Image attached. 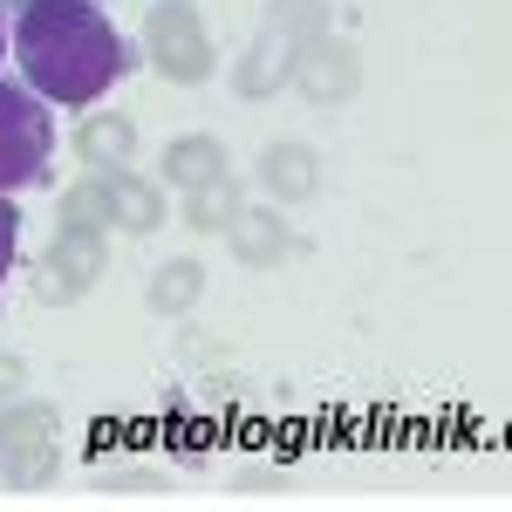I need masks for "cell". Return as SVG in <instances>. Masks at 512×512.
<instances>
[{"label":"cell","mask_w":512,"mask_h":512,"mask_svg":"<svg viewBox=\"0 0 512 512\" xmlns=\"http://www.w3.org/2000/svg\"><path fill=\"white\" fill-rule=\"evenodd\" d=\"M96 274H103V239H96V226H62L55 246H48V267H41L35 294L41 301H76Z\"/></svg>","instance_id":"obj_4"},{"label":"cell","mask_w":512,"mask_h":512,"mask_svg":"<svg viewBox=\"0 0 512 512\" xmlns=\"http://www.w3.org/2000/svg\"><path fill=\"white\" fill-rule=\"evenodd\" d=\"M48 465H55V417H48V410H14V417H0V478L41 485Z\"/></svg>","instance_id":"obj_5"},{"label":"cell","mask_w":512,"mask_h":512,"mask_svg":"<svg viewBox=\"0 0 512 512\" xmlns=\"http://www.w3.org/2000/svg\"><path fill=\"white\" fill-rule=\"evenodd\" d=\"M198 287H205V274H198V260H171L158 280H151V308H185Z\"/></svg>","instance_id":"obj_11"},{"label":"cell","mask_w":512,"mask_h":512,"mask_svg":"<svg viewBox=\"0 0 512 512\" xmlns=\"http://www.w3.org/2000/svg\"><path fill=\"white\" fill-rule=\"evenodd\" d=\"M103 198H110V219H117L123 233H151L164 219V198L144 185V178H130V171H110L103 178Z\"/></svg>","instance_id":"obj_6"},{"label":"cell","mask_w":512,"mask_h":512,"mask_svg":"<svg viewBox=\"0 0 512 512\" xmlns=\"http://www.w3.org/2000/svg\"><path fill=\"white\" fill-rule=\"evenodd\" d=\"M48 158H55V117L28 82H0V192L41 185Z\"/></svg>","instance_id":"obj_2"},{"label":"cell","mask_w":512,"mask_h":512,"mask_svg":"<svg viewBox=\"0 0 512 512\" xmlns=\"http://www.w3.org/2000/svg\"><path fill=\"white\" fill-rule=\"evenodd\" d=\"M267 185H274L280 198H308L315 192V158H308L301 144H274V151H267Z\"/></svg>","instance_id":"obj_9"},{"label":"cell","mask_w":512,"mask_h":512,"mask_svg":"<svg viewBox=\"0 0 512 512\" xmlns=\"http://www.w3.org/2000/svg\"><path fill=\"white\" fill-rule=\"evenodd\" d=\"M233 219H239V192L226 185V178L198 185L192 205H185V226H198V233H219V226H233Z\"/></svg>","instance_id":"obj_10"},{"label":"cell","mask_w":512,"mask_h":512,"mask_svg":"<svg viewBox=\"0 0 512 512\" xmlns=\"http://www.w3.org/2000/svg\"><path fill=\"white\" fill-rule=\"evenodd\" d=\"M76 151L82 164H96V171H110V164H130V151H137V130L123 117H89L76 130Z\"/></svg>","instance_id":"obj_8"},{"label":"cell","mask_w":512,"mask_h":512,"mask_svg":"<svg viewBox=\"0 0 512 512\" xmlns=\"http://www.w3.org/2000/svg\"><path fill=\"white\" fill-rule=\"evenodd\" d=\"M226 233H239V253H246V260H274L280 246H287V239H280V226H274V219H267V226H246V219H233Z\"/></svg>","instance_id":"obj_12"},{"label":"cell","mask_w":512,"mask_h":512,"mask_svg":"<svg viewBox=\"0 0 512 512\" xmlns=\"http://www.w3.org/2000/svg\"><path fill=\"white\" fill-rule=\"evenodd\" d=\"M14 253H21V212L7 205V192H0V280H7V267H14Z\"/></svg>","instance_id":"obj_13"},{"label":"cell","mask_w":512,"mask_h":512,"mask_svg":"<svg viewBox=\"0 0 512 512\" xmlns=\"http://www.w3.org/2000/svg\"><path fill=\"white\" fill-rule=\"evenodd\" d=\"M219 164H226V151H219L212 137H178V144L164 151V178H171V185H185V192H198V185L226 178Z\"/></svg>","instance_id":"obj_7"},{"label":"cell","mask_w":512,"mask_h":512,"mask_svg":"<svg viewBox=\"0 0 512 512\" xmlns=\"http://www.w3.org/2000/svg\"><path fill=\"white\" fill-rule=\"evenodd\" d=\"M144 41H151L158 76H171V82H205L212 76V41H205V28H198L192 0H151Z\"/></svg>","instance_id":"obj_3"},{"label":"cell","mask_w":512,"mask_h":512,"mask_svg":"<svg viewBox=\"0 0 512 512\" xmlns=\"http://www.w3.org/2000/svg\"><path fill=\"white\" fill-rule=\"evenodd\" d=\"M14 376H21V362H14V355H0V396L14 390Z\"/></svg>","instance_id":"obj_14"},{"label":"cell","mask_w":512,"mask_h":512,"mask_svg":"<svg viewBox=\"0 0 512 512\" xmlns=\"http://www.w3.org/2000/svg\"><path fill=\"white\" fill-rule=\"evenodd\" d=\"M0 55H7V7H0Z\"/></svg>","instance_id":"obj_15"},{"label":"cell","mask_w":512,"mask_h":512,"mask_svg":"<svg viewBox=\"0 0 512 512\" xmlns=\"http://www.w3.org/2000/svg\"><path fill=\"white\" fill-rule=\"evenodd\" d=\"M7 48H14L28 89L48 103H69V110L110 96V82L130 76V48L96 0H14Z\"/></svg>","instance_id":"obj_1"}]
</instances>
